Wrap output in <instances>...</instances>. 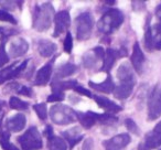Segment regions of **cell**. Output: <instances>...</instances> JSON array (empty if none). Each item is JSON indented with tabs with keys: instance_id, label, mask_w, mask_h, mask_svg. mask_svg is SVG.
Instances as JSON below:
<instances>
[{
	"instance_id": "obj_1",
	"label": "cell",
	"mask_w": 161,
	"mask_h": 150,
	"mask_svg": "<svg viewBox=\"0 0 161 150\" xmlns=\"http://www.w3.org/2000/svg\"><path fill=\"white\" fill-rule=\"evenodd\" d=\"M54 8L50 3L36 5L33 12V28L39 32L47 31L54 19Z\"/></svg>"
},
{
	"instance_id": "obj_2",
	"label": "cell",
	"mask_w": 161,
	"mask_h": 150,
	"mask_svg": "<svg viewBox=\"0 0 161 150\" xmlns=\"http://www.w3.org/2000/svg\"><path fill=\"white\" fill-rule=\"evenodd\" d=\"M124 19H125V17L120 10L112 8V9L107 10L103 14V17L99 19L98 23H97V28L102 33L110 34L115 30L120 28V25L124 22Z\"/></svg>"
},
{
	"instance_id": "obj_3",
	"label": "cell",
	"mask_w": 161,
	"mask_h": 150,
	"mask_svg": "<svg viewBox=\"0 0 161 150\" xmlns=\"http://www.w3.org/2000/svg\"><path fill=\"white\" fill-rule=\"evenodd\" d=\"M50 117L56 125L65 126L76 120V112L63 104H56L50 108Z\"/></svg>"
},
{
	"instance_id": "obj_4",
	"label": "cell",
	"mask_w": 161,
	"mask_h": 150,
	"mask_svg": "<svg viewBox=\"0 0 161 150\" xmlns=\"http://www.w3.org/2000/svg\"><path fill=\"white\" fill-rule=\"evenodd\" d=\"M94 27V18L88 12L80 14L75 19L76 38L78 41H85L92 34V30Z\"/></svg>"
},
{
	"instance_id": "obj_5",
	"label": "cell",
	"mask_w": 161,
	"mask_h": 150,
	"mask_svg": "<svg viewBox=\"0 0 161 150\" xmlns=\"http://www.w3.org/2000/svg\"><path fill=\"white\" fill-rule=\"evenodd\" d=\"M22 150H40L42 148V138L36 127H30L22 136L18 138Z\"/></svg>"
},
{
	"instance_id": "obj_6",
	"label": "cell",
	"mask_w": 161,
	"mask_h": 150,
	"mask_svg": "<svg viewBox=\"0 0 161 150\" xmlns=\"http://www.w3.org/2000/svg\"><path fill=\"white\" fill-rule=\"evenodd\" d=\"M161 116V84H157L148 99V118L156 120Z\"/></svg>"
},
{
	"instance_id": "obj_7",
	"label": "cell",
	"mask_w": 161,
	"mask_h": 150,
	"mask_svg": "<svg viewBox=\"0 0 161 150\" xmlns=\"http://www.w3.org/2000/svg\"><path fill=\"white\" fill-rule=\"evenodd\" d=\"M104 56H105V50L102 47H94L91 51L86 52L83 55V64L86 69H94L97 65L98 61H102L103 62Z\"/></svg>"
},
{
	"instance_id": "obj_8",
	"label": "cell",
	"mask_w": 161,
	"mask_h": 150,
	"mask_svg": "<svg viewBox=\"0 0 161 150\" xmlns=\"http://www.w3.org/2000/svg\"><path fill=\"white\" fill-rule=\"evenodd\" d=\"M130 140H131V138L129 135L124 132V134L114 136L108 140H105L103 145L105 147V150H123L129 145Z\"/></svg>"
},
{
	"instance_id": "obj_9",
	"label": "cell",
	"mask_w": 161,
	"mask_h": 150,
	"mask_svg": "<svg viewBox=\"0 0 161 150\" xmlns=\"http://www.w3.org/2000/svg\"><path fill=\"white\" fill-rule=\"evenodd\" d=\"M54 23H55V30H54L53 36L58 38L60 34L66 32V30L71 25V17L69 11L62 10L54 16Z\"/></svg>"
},
{
	"instance_id": "obj_10",
	"label": "cell",
	"mask_w": 161,
	"mask_h": 150,
	"mask_svg": "<svg viewBox=\"0 0 161 150\" xmlns=\"http://www.w3.org/2000/svg\"><path fill=\"white\" fill-rule=\"evenodd\" d=\"M130 61H131L132 69L138 74L142 73L143 65H145V54H143L142 50H141L138 42H136L134 44L132 53H131V56H130Z\"/></svg>"
},
{
	"instance_id": "obj_11",
	"label": "cell",
	"mask_w": 161,
	"mask_h": 150,
	"mask_svg": "<svg viewBox=\"0 0 161 150\" xmlns=\"http://www.w3.org/2000/svg\"><path fill=\"white\" fill-rule=\"evenodd\" d=\"M28 49H29V44L25 39L18 38L16 40H12L9 45V58H20L27 53Z\"/></svg>"
},
{
	"instance_id": "obj_12",
	"label": "cell",
	"mask_w": 161,
	"mask_h": 150,
	"mask_svg": "<svg viewBox=\"0 0 161 150\" xmlns=\"http://www.w3.org/2000/svg\"><path fill=\"white\" fill-rule=\"evenodd\" d=\"M93 98L95 99L96 104L102 108V109L105 110L107 114H114V113H118L123 110V107L119 106L117 103L110 101L107 97H103V96H98V95H95L93 96Z\"/></svg>"
},
{
	"instance_id": "obj_13",
	"label": "cell",
	"mask_w": 161,
	"mask_h": 150,
	"mask_svg": "<svg viewBox=\"0 0 161 150\" xmlns=\"http://www.w3.org/2000/svg\"><path fill=\"white\" fill-rule=\"evenodd\" d=\"M117 79L120 83H136L134 69L128 63H123L117 69Z\"/></svg>"
},
{
	"instance_id": "obj_14",
	"label": "cell",
	"mask_w": 161,
	"mask_h": 150,
	"mask_svg": "<svg viewBox=\"0 0 161 150\" xmlns=\"http://www.w3.org/2000/svg\"><path fill=\"white\" fill-rule=\"evenodd\" d=\"M53 72V67H52L51 63L43 65L38 72H36V80H34V84L38 86H44L45 84H47V82L50 81Z\"/></svg>"
},
{
	"instance_id": "obj_15",
	"label": "cell",
	"mask_w": 161,
	"mask_h": 150,
	"mask_svg": "<svg viewBox=\"0 0 161 150\" xmlns=\"http://www.w3.org/2000/svg\"><path fill=\"white\" fill-rule=\"evenodd\" d=\"M27 124V119L23 114H17L14 116H12L11 118H9L6 124V127L9 131L12 132H18L21 131L23 128L25 127Z\"/></svg>"
},
{
	"instance_id": "obj_16",
	"label": "cell",
	"mask_w": 161,
	"mask_h": 150,
	"mask_svg": "<svg viewBox=\"0 0 161 150\" xmlns=\"http://www.w3.org/2000/svg\"><path fill=\"white\" fill-rule=\"evenodd\" d=\"M119 58L118 55V50L114 49H107L105 51V56H104L103 64H102V71L106 72V73H109L112 71L113 66H114L116 60Z\"/></svg>"
},
{
	"instance_id": "obj_17",
	"label": "cell",
	"mask_w": 161,
	"mask_h": 150,
	"mask_svg": "<svg viewBox=\"0 0 161 150\" xmlns=\"http://www.w3.org/2000/svg\"><path fill=\"white\" fill-rule=\"evenodd\" d=\"M135 84L136 83H119V85L115 86V90L113 92L114 96L117 99H120V101L127 99L134 91Z\"/></svg>"
},
{
	"instance_id": "obj_18",
	"label": "cell",
	"mask_w": 161,
	"mask_h": 150,
	"mask_svg": "<svg viewBox=\"0 0 161 150\" xmlns=\"http://www.w3.org/2000/svg\"><path fill=\"white\" fill-rule=\"evenodd\" d=\"M88 85H90V87H92L93 90L98 91V92H102V93H107V94L108 93H113L115 90V84L109 75H108L103 82H101V83H94V82L90 81L88 82Z\"/></svg>"
},
{
	"instance_id": "obj_19",
	"label": "cell",
	"mask_w": 161,
	"mask_h": 150,
	"mask_svg": "<svg viewBox=\"0 0 161 150\" xmlns=\"http://www.w3.org/2000/svg\"><path fill=\"white\" fill-rule=\"evenodd\" d=\"M76 118L80 123L85 129L92 128L95 124L97 123L96 119V113L93 112H86V113H77L76 112Z\"/></svg>"
},
{
	"instance_id": "obj_20",
	"label": "cell",
	"mask_w": 161,
	"mask_h": 150,
	"mask_svg": "<svg viewBox=\"0 0 161 150\" xmlns=\"http://www.w3.org/2000/svg\"><path fill=\"white\" fill-rule=\"evenodd\" d=\"M62 135H63V137L67 140L71 149L75 147V146L82 140V138H83V134L80 132V128H77V127H74V128H72V129L65 130V131H63Z\"/></svg>"
},
{
	"instance_id": "obj_21",
	"label": "cell",
	"mask_w": 161,
	"mask_h": 150,
	"mask_svg": "<svg viewBox=\"0 0 161 150\" xmlns=\"http://www.w3.org/2000/svg\"><path fill=\"white\" fill-rule=\"evenodd\" d=\"M78 83L75 80H69V81H60V80H55L52 83V92L58 93V94H64V91L67 90H74Z\"/></svg>"
},
{
	"instance_id": "obj_22",
	"label": "cell",
	"mask_w": 161,
	"mask_h": 150,
	"mask_svg": "<svg viewBox=\"0 0 161 150\" xmlns=\"http://www.w3.org/2000/svg\"><path fill=\"white\" fill-rule=\"evenodd\" d=\"M38 51L43 58H50L56 51V44L49 40H41L38 43Z\"/></svg>"
},
{
	"instance_id": "obj_23",
	"label": "cell",
	"mask_w": 161,
	"mask_h": 150,
	"mask_svg": "<svg viewBox=\"0 0 161 150\" xmlns=\"http://www.w3.org/2000/svg\"><path fill=\"white\" fill-rule=\"evenodd\" d=\"M77 69L75 64L73 63H66L64 65H61L60 67H58V69L55 71V79H64V77L71 76L72 74H74Z\"/></svg>"
},
{
	"instance_id": "obj_24",
	"label": "cell",
	"mask_w": 161,
	"mask_h": 150,
	"mask_svg": "<svg viewBox=\"0 0 161 150\" xmlns=\"http://www.w3.org/2000/svg\"><path fill=\"white\" fill-rule=\"evenodd\" d=\"M143 142L150 148V149H156L161 146V135L157 132L156 130L149 131L145 136V141Z\"/></svg>"
},
{
	"instance_id": "obj_25",
	"label": "cell",
	"mask_w": 161,
	"mask_h": 150,
	"mask_svg": "<svg viewBox=\"0 0 161 150\" xmlns=\"http://www.w3.org/2000/svg\"><path fill=\"white\" fill-rule=\"evenodd\" d=\"M47 146L50 150H67L64 139L58 136H52L50 139H47Z\"/></svg>"
},
{
	"instance_id": "obj_26",
	"label": "cell",
	"mask_w": 161,
	"mask_h": 150,
	"mask_svg": "<svg viewBox=\"0 0 161 150\" xmlns=\"http://www.w3.org/2000/svg\"><path fill=\"white\" fill-rule=\"evenodd\" d=\"M152 28V36H153V50H161V22L157 23Z\"/></svg>"
},
{
	"instance_id": "obj_27",
	"label": "cell",
	"mask_w": 161,
	"mask_h": 150,
	"mask_svg": "<svg viewBox=\"0 0 161 150\" xmlns=\"http://www.w3.org/2000/svg\"><path fill=\"white\" fill-rule=\"evenodd\" d=\"M10 134L8 131H3L0 134V145L3 147V150H20L18 147L11 143L9 141Z\"/></svg>"
},
{
	"instance_id": "obj_28",
	"label": "cell",
	"mask_w": 161,
	"mask_h": 150,
	"mask_svg": "<svg viewBox=\"0 0 161 150\" xmlns=\"http://www.w3.org/2000/svg\"><path fill=\"white\" fill-rule=\"evenodd\" d=\"M9 105L12 109L16 110H25L29 108V104L27 102L22 101V99L18 98V97H11L9 101Z\"/></svg>"
},
{
	"instance_id": "obj_29",
	"label": "cell",
	"mask_w": 161,
	"mask_h": 150,
	"mask_svg": "<svg viewBox=\"0 0 161 150\" xmlns=\"http://www.w3.org/2000/svg\"><path fill=\"white\" fill-rule=\"evenodd\" d=\"M16 66H17V63H14V64L10 65V66L0 69V85L5 83L6 81H8V80L12 79V72H14Z\"/></svg>"
},
{
	"instance_id": "obj_30",
	"label": "cell",
	"mask_w": 161,
	"mask_h": 150,
	"mask_svg": "<svg viewBox=\"0 0 161 150\" xmlns=\"http://www.w3.org/2000/svg\"><path fill=\"white\" fill-rule=\"evenodd\" d=\"M145 47L148 51H152L153 50V36H152V28L151 25H147L145 32Z\"/></svg>"
},
{
	"instance_id": "obj_31",
	"label": "cell",
	"mask_w": 161,
	"mask_h": 150,
	"mask_svg": "<svg viewBox=\"0 0 161 150\" xmlns=\"http://www.w3.org/2000/svg\"><path fill=\"white\" fill-rule=\"evenodd\" d=\"M96 119L97 123L105 124V125H110L117 121V117L113 116L112 114H96Z\"/></svg>"
},
{
	"instance_id": "obj_32",
	"label": "cell",
	"mask_w": 161,
	"mask_h": 150,
	"mask_svg": "<svg viewBox=\"0 0 161 150\" xmlns=\"http://www.w3.org/2000/svg\"><path fill=\"white\" fill-rule=\"evenodd\" d=\"M33 109L36 110V115L39 116V118L45 120L47 117V104L45 103H39L36 104L33 106Z\"/></svg>"
},
{
	"instance_id": "obj_33",
	"label": "cell",
	"mask_w": 161,
	"mask_h": 150,
	"mask_svg": "<svg viewBox=\"0 0 161 150\" xmlns=\"http://www.w3.org/2000/svg\"><path fill=\"white\" fill-rule=\"evenodd\" d=\"M9 54L6 51V40L3 39V42L0 43V67L3 66L9 62Z\"/></svg>"
},
{
	"instance_id": "obj_34",
	"label": "cell",
	"mask_w": 161,
	"mask_h": 150,
	"mask_svg": "<svg viewBox=\"0 0 161 150\" xmlns=\"http://www.w3.org/2000/svg\"><path fill=\"white\" fill-rule=\"evenodd\" d=\"M125 126L127 127V129L129 130V131L134 132V135H137V136H139L140 135V129H139L138 125H137L136 123H135L132 119L130 118H127L125 120Z\"/></svg>"
},
{
	"instance_id": "obj_35",
	"label": "cell",
	"mask_w": 161,
	"mask_h": 150,
	"mask_svg": "<svg viewBox=\"0 0 161 150\" xmlns=\"http://www.w3.org/2000/svg\"><path fill=\"white\" fill-rule=\"evenodd\" d=\"M63 47H64V51L66 53H71L72 52V49H73V38H72V34L69 32L66 33L64 42H63Z\"/></svg>"
},
{
	"instance_id": "obj_36",
	"label": "cell",
	"mask_w": 161,
	"mask_h": 150,
	"mask_svg": "<svg viewBox=\"0 0 161 150\" xmlns=\"http://www.w3.org/2000/svg\"><path fill=\"white\" fill-rule=\"evenodd\" d=\"M0 21L9 22L11 25H16L17 23V20L14 18V16L10 14L8 11H5V10H0Z\"/></svg>"
},
{
	"instance_id": "obj_37",
	"label": "cell",
	"mask_w": 161,
	"mask_h": 150,
	"mask_svg": "<svg viewBox=\"0 0 161 150\" xmlns=\"http://www.w3.org/2000/svg\"><path fill=\"white\" fill-rule=\"evenodd\" d=\"M14 86H16V91L19 94L25 95V96H28V97H32V90L30 87L20 85V84H14Z\"/></svg>"
},
{
	"instance_id": "obj_38",
	"label": "cell",
	"mask_w": 161,
	"mask_h": 150,
	"mask_svg": "<svg viewBox=\"0 0 161 150\" xmlns=\"http://www.w3.org/2000/svg\"><path fill=\"white\" fill-rule=\"evenodd\" d=\"M21 1L19 3V1H5V0H1L0 1V5H1V7L6 10H14V8H16V5H21Z\"/></svg>"
},
{
	"instance_id": "obj_39",
	"label": "cell",
	"mask_w": 161,
	"mask_h": 150,
	"mask_svg": "<svg viewBox=\"0 0 161 150\" xmlns=\"http://www.w3.org/2000/svg\"><path fill=\"white\" fill-rule=\"evenodd\" d=\"M63 99H64V94H58V93H52L47 97V102L49 103H60Z\"/></svg>"
},
{
	"instance_id": "obj_40",
	"label": "cell",
	"mask_w": 161,
	"mask_h": 150,
	"mask_svg": "<svg viewBox=\"0 0 161 150\" xmlns=\"http://www.w3.org/2000/svg\"><path fill=\"white\" fill-rule=\"evenodd\" d=\"M74 91H75L76 93H78V94L84 95V96H86V97H93L92 93H91L90 91L84 88L83 86H80V85H76L75 87H74Z\"/></svg>"
},
{
	"instance_id": "obj_41",
	"label": "cell",
	"mask_w": 161,
	"mask_h": 150,
	"mask_svg": "<svg viewBox=\"0 0 161 150\" xmlns=\"http://www.w3.org/2000/svg\"><path fill=\"white\" fill-rule=\"evenodd\" d=\"M93 149H94V141H93L92 138H87L83 142L82 150H93Z\"/></svg>"
},
{
	"instance_id": "obj_42",
	"label": "cell",
	"mask_w": 161,
	"mask_h": 150,
	"mask_svg": "<svg viewBox=\"0 0 161 150\" xmlns=\"http://www.w3.org/2000/svg\"><path fill=\"white\" fill-rule=\"evenodd\" d=\"M44 136L47 137V139H50L53 135V129H52L51 126H47V129H44Z\"/></svg>"
},
{
	"instance_id": "obj_43",
	"label": "cell",
	"mask_w": 161,
	"mask_h": 150,
	"mask_svg": "<svg viewBox=\"0 0 161 150\" xmlns=\"http://www.w3.org/2000/svg\"><path fill=\"white\" fill-rule=\"evenodd\" d=\"M156 16L158 18V20L161 22V3L158 5V7L156 8Z\"/></svg>"
},
{
	"instance_id": "obj_44",
	"label": "cell",
	"mask_w": 161,
	"mask_h": 150,
	"mask_svg": "<svg viewBox=\"0 0 161 150\" xmlns=\"http://www.w3.org/2000/svg\"><path fill=\"white\" fill-rule=\"evenodd\" d=\"M138 150H151L145 142H140L138 146Z\"/></svg>"
},
{
	"instance_id": "obj_45",
	"label": "cell",
	"mask_w": 161,
	"mask_h": 150,
	"mask_svg": "<svg viewBox=\"0 0 161 150\" xmlns=\"http://www.w3.org/2000/svg\"><path fill=\"white\" fill-rule=\"evenodd\" d=\"M153 130H156L157 132H159V134L161 135V121H160V123H158V124H157V125H156V127L153 128Z\"/></svg>"
},
{
	"instance_id": "obj_46",
	"label": "cell",
	"mask_w": 161,
	"mask_h": 150,
	"mask_svg": "<svg viewBox=\"0 0 161 150\" xmlns=\"http://www.w3.org/2000/svg\"><path fill=\"white\" fill-rule=\"evenodd\" d=\"M3 106H5V102H3V101H0V114H1V112H3Z\"/></svg>"
},
{
	"instance_id": "obj_47",
	"label": "cell",
	"mask_w": 161,
	"mask_h": 150,
	"mask_svg": "<svg viewBox=\"0 0 161 150\" xmlns=\"http://www.w3.org/2000/svg\"><path fill=\"white\" fill-rule=\"evenodd\" d=\"M1 31H3V29H0V34H3V32Z\"/></svg>"
},
{
	"instance_id": "obj_48",
	"label": "cell",
	"mask_w": 161,
	"mask_h": 150,
	"mask_svg": "<svg viewBox=\"0 0 161 150\" xmlns=\"http://www.w3.org/2000/svg\"><path fill=\"white\" fill-rule=\"evenodd\" d=\"M160 150H161V149H160Z\"/></svg>"
}]
</instances>
